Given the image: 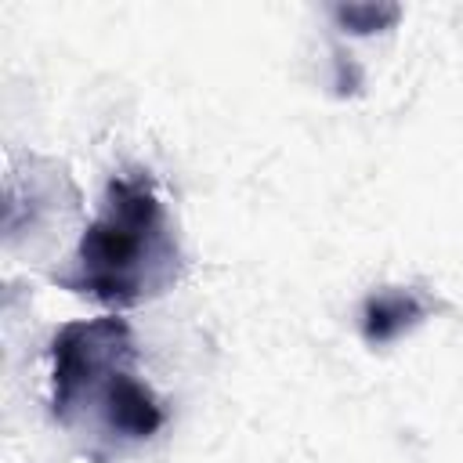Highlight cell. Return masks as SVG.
<instances>
[{
	"label": "cell",
	"mask_w": 463,
	"mask_h": 463,
	"mask_svg": "<svg viewBox=\"0 0 463 463\" xmlns=\"http://www.w3.org/2000/svg\"><path fill=\"white\" fill-rule=\"evenodd\" d=\"M430 304L416 289H380L362 307V336L369 344H391L427 318Z\"/></svg>",
	"instance_id": "3957f363"
},
{
	"label": "cell",
	"mask_w": 463,
	"mask_h": 463,
	"mask_svg": "<svg viewBox=\"0 0 463 463\" xmlns=\"http://www.w3.org/2000/svg\"><path fill=\"white\" fill-rule=\"evenodd\" d=\"M181 275V250L166 206L148 174H119L105 184L98 217L87 224L76 264L58 282L109 307H137L166 293Z\"/></svg>",
	"instance_id": "7a4b0ae2"
},
{
	"label": "cell",
	"mask_w": 463,
	"mask_h": 463,
	"mask_svg": "<svg viewBox=\"0 0 463 463\" xmlns=\"http://www.w3.org/2000/svg\"><path fill=\"white\" fill-rule=\"evenodd\" d=\"M51 416L94 463H109L163 427L159 398L137 380V347L127 318H83L54 333Z\"/></svg>",
	"instance_id": "6da1fadb"
},
{
	"label": "cell",
	"mask_w": 463,
	"mask_h": 463,
	"mask_svg": "<svg viewBox=\"0 0 463 463\" xmlns=\"http://www.w3.org/2000/svg\"><path fill=\"white\" fill-rule=\"evenodd\" d=\"M333 18L354 36H373L391 29L402 18V7L398 4H336Z\"/></svg>",
	"instance_id": "277c9868"
}]
</instances>
